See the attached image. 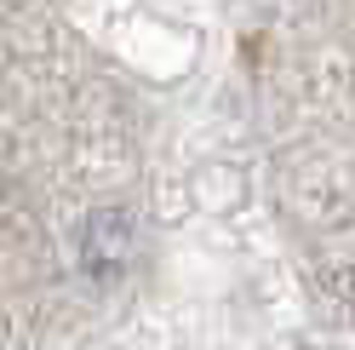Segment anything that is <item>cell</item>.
Wrapping results in <instances>:
<instances>
[{
	"label": "cell",
	"instance_id": "1",
	"mask_svg": "<svg viewBox=\"0 0 355 350\" xmlns=\"http://www.w3.org/2000/svg\"><path fill=\"white\" fill-rule=\"evenodd\" d=\"M349 299H355V281H349Z\"/></svg>",
	"mask_w": 355,
	"mask_h": 350
}]
</instances>
